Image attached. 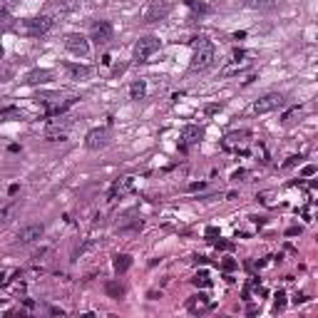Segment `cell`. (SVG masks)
<instances>
[{
  "label": "cell",
  "mask_w": 318,
  "mask_h": 318,
  "mask_svg": "<svg viewBox=\"0 0 318 318\" xmlns=\"http://www.w3.org/2000/svg\"><path fill=\"white\" fill-rule=\"evenodd\" d=\"M172 10L169 0H147L142 8V23H157L162 18H167Z\"/></svg>",
  "instance_id": "6da1fadb"
},
{
  "label": "cell",
  "mask_w": 318,
  "mask_h": 318,
  "mask_svg": "<svg viewBox=\"0 0 318 318\" xmlns=\"http://www.w3.org/2000/svg\"><path fill=\"white\" fill-rule=\"evenodd\" d=\"M216 58V50H214V45H209V42H204L197 48V53L192 55V62H189V70H194V72H199V70H206L211 62Z\"/></svg>",
  "instance_id": "7a4b0ae2"
},
{
  "label": "cell",
  "mask_w": 318,
  "mask_h": 318,
  "mask_svg": "<svg viewBox=\"0 0 318 318\" xmlns=\"http://www.w3.org/2000/svg\"><path fill=\"white\" fill-rule=\"evenodd\" d=\"M157 50H159V40H157V37H152V35H149V37H142V40H137V45H134V60H137V62H147Z\"/></svg>",
  "instance_id": "3957f363"
},
{
  "label": "cell",
  "mask_w": 318,
  "mask_h": 318,
  "mask_svg": "<svg viewBox=\"0 0 318 318\" xmlns=\"http://www.w3.org/2000/svg\"><path fill=\"white\" fill-rule=\"evenodd\" d=\"M281 105H284V97H281V95H276V92H268V95H263L261 100L254 102V112H256V115H266V112L279 110Z\"/></svg>",
  "instance_id": "277c9868"
},
{
  "label": "cell",
  "mask_w": 318,
  "mask_h": 318,
  "mask_svg": "<svg viewBox=\"0 0 318 318\" xmlns=\"http://www.w3.org/2000/svg\"><path fill=\"white\" fill-rule=\"evenodd\" d=\"M110 140V129L107 127H97V129H89L85 137V147L87 149H102Z\"/></svg>",
  "instance_id": "5b68a950"
},
{
  "label": "cell",
  "mask_w": 318,
  "mask_h": 318,
  "mask_svg": "<svg viewBox=\"0 0 318 318\" xmlns=\"http://www.w3.org/2000/svg\"><path fill=\"white\" fill-rule=\"evenodd\" d=\"M65 48H67L72 55H80V58H87V55H89V42H87V37H82V35H67V37H65Z\"/></svg>",
  "instance_id": "8992f818"
},
{
  "label": "cell",
  "mask_w": 318,
  "mask_h": 318,
  "mask_svg": "<svg viewBox=\"0 0 318 318\" xmlns=\"http://www.w3.org/2000/svg\"><path fill=\"white\" fill-rule=\"evenodd\" d=\"M50 28H53V18H48V15H42V18H30V20L23 23V30L30 32V35H45Z\"/></svg>",
  "instance_id": "52a82bcc"
},
{
  "label": "cell",
  "mask_w": 318,
  "mask_h": 318,
  "mask_svg": "<svg viewBox=\"0 0 318 318\" xmlns=\"http://www.w3.org/2000/svg\"><path fill=\"white\" fill-rule=\"evenodd\" d=\"M92 40H95L97 45H107V42L112 40V25L105 23V20L95 23V25H92Z\"/></svg>",
  "instance_id": "ba28073f"
},
{
  "label": "cell",
  "mask_w": 318,
  "mask_h": 318,
  "mask_svg": "<svg viewBox=\"0 0 318 318\" xmlns=\"http://www.w3.org/2000/svg\"><path fill=\"white\" fill-rule=\"evenodd\" d=\"M42 224H28V226H23L20 232H18V241L20 244H32V241H37V239H42Z\"/></svg>",
  "instance_id": "9c48e42d"
},
{
  "label": "cell",
  "mask_w": 318,
  "mask_h": 318,
  "mask_svg": "<svg viewBox=\"0 0 318 318\" xmlns=\"http://www.w3.org/2000/svg\"><path fill=\"white\" fill-rule=\"evenodd\" d=\"M134 189V176H119L115 184H112V192H110V199H117L122 194H129Z\"/></svg>",
  "instance_id": "30bf717a"
},
{
  "label": "cell",
  "mask_w": 318,
  "mask_h": 318,
  "mask_svg": "<svg viewBox=\"0 0 318 318\" xmlns=\"http://www.w3.org/2000/svg\"><path fill=\"white\" fill-rule=\"evenodd\" d=\"M187 308H189L192 313H206V311L211 308V303H209L206 293H197V296H192V298H189Z\"/></svg>",
  "instance_id": "8fae6325"
},
{
  "label": "cell",
  "mask_w": 318,
  "mask_h": 318,
  "mask_svg": "<svg viewBox=\"0 0 318 318\" xmlns=\"http://www.w3.org/2000/svg\"><path fill=\"white\" fill-rule=\"evenodd\" d=\"M67 134H70V129H67V124H50L48 129H45V140L48 142H65L67 140Z\"/></svg>",
  "instance_id": "7c38bea8"
},
{
  "label": "cell",
  "mask_w": 318,
  "mask_h": 318,
  "mask_svg": "<svg viewBox=\"0 0 318 318\" xmlns=\"http://www.w3.org/2000/svg\"><path fill=\"white\" fill-rule=\"evenodd\" d=\"M202 129L199 127H194V124H187L184 129H181V140L187 142V145H197L199 140H202Z\"/></svg>",
  "instance_id": "4fadbf2b"
},
{
  "label": "cell",
  "mask_w": 318,
  "mask_h": 318,
  "mask_svg": "<svg viewBox=\"0 0 318 318\" xmlns=\"http://www.w3.org/2000/svg\"><path fill=\"white\" fill-rule=\"evenodd\" d=\"M274 5H276V0H246V8H249V10H259V13L271 10Z\"/></svg>",
  "instance_id": "5bb4252c"
},
{
  "label": "cell",
  "mask_w": 318,
  "mask_h": 318,
  "mask_svg": "<svg viewBox=\"0 0 318 318\" xmlns=\"http://www.w3.org/2000/svg\"><path fill=\"white\" fill-rule=\"evenodd\" d=\"M50 70H32L28 77H25V82H30V85H35V82H45V80H50Z\"/></svg>",
  "instance_id": "9a60e30c"
},
{
  "label": "cell",
  "mask_w": 318,
  "mask_h": 318,
  "mask_svg": "<svg viewBox=\"0 0 318 318\" xmlns=\"http://www.w3.org/2000/svg\"><path fill=\"white\" fill-rule=\"evenodd\" d=\"M145 95H147L145 80H137V82H132V85H129V97H132V100H142Z\"/></svg>",
  "instance_id": "2e32d148"
},
{
  "label": "cell",
  "mask_w": 318,
  "mask_h": 318,
  "mask_svg": "<svg viewBox=\"0 0 318 318\" xmlns=\"http://www.w3.org/2000/svg\"><path fill=\"white\" fill-rule=\"evenodd\" d=\"M129 266H132V256H127V254L115 256V271H117V274H124Z\"/></svg>",
  "instance_id": "e0dca14e"
},
{
  "label": "cell",
  "mask_w": 318,
  "mask_h": 318,
  "mask_svg": "<svg viewBox=\"0 0 318 318\" xmlns=\"http://www.w3.org/2000/svg\"><path fill=\"white\" fill-rule=\"evenodd\" d=\"M67 70H70V75H72V77H77V80L89 75V70H87V67H82V65H67Z\"/></svg>",
  "instance_id": "ac0fdd59"
},
{
  "label": "cell",
  "mask_w": 318,
  "mask_h": 318,
  "mask_svg": "<svg viewBox=\"0 0 318 318\" xmlns=\"http://www.w3.org/2000/svg\"><path fill=\"white\" fill-rule=\"evenodd\" d=\"M10 117H20V112H18L15 107H5V110H0V122H8Z\"/></svg>",
  "instance_id": "d6986e66"
},
{
  "label": "cell",
  "mask_w": 318,
  "mask_h": 318,
  "mask_svg": "<svg viewBox=\"0 0 318 318\" xmlns=\"http://www.w3.org/2000/svg\"><path fill=\"white\" fill-rule=\"evenodd\" d=\"M284 306H286V293L279 291V293H276V311H281Z\"/></svg>",
  "instance_id": "ffe728a7"
},
{
  "label": "cell",
  "mask_w": 318,
  "mask_h": 318,
  "mask_svg": "<svg viewBox=\"0 0 318 318\" xmlns=\"http://www.w3.org/2000/svg\"><path fill=\"white\" fill-rule=\"evenodd\" d=\"M194 284H197V286H209V276H206V271H202V274H197Z\"/></svg>",
  "instance_id": "44dd1931"
},
{
  "label": "cell",
  "mask_w": 318,
  "mask_h": 318,
  "mask_svg": "<svg viewBox=\"0 0 318 318\" xmlns=\"http://www.w3.org/2000/svg\"><path fill=\"white\" fill-rule=\"evenodd\" d=\"M298 112H301V107H293V110H289V112L284 115V122H291V119H293V117L298 115Z\"/></svg>",
  "instance_id": "7402d4cb"
},
{
  "label": "cell",
  "mask_w": 318,
  "mask_h": 318,
  "mask_svg": "<svg viewBox=\"0 0 318 318\" xmlns=\"http://www.w3.org/2000/svg\"><path fill=\"white\" fill-rule=\"evenodd\" d=\"M301 174H303V176H313V174H316V167H313V164H306Z\"/></svg>",
  "instance_id": "603a6c76"
},
{
  "label": "cell",
  "mask_w": 318,
  "mask_h": 318,
  "mask_svg": "<svg viewBox=\"0 0 318 318\" xmlns=\"http://www.w3.org/2000/svg\"><path fill=\"white\" fill-rule=\"evenodd\" d=\"M107 291H110L112 296H122V289H119V286H115V284H110V286H107Z\"/></svg>",
  "instance_id": "cb8c5ba5"
},
{
  "label": "cell",
  "mask_w": 318,
  "mask_h": 318,
  "mask_svg": "<svg viewBox=\"0 0 318 318\" xmlns=\"http://www.w3.org/2000/svg\"><path fill=\"white\" fill-rule=\"evenodd\" d=\"M298 159H301V157H289V162H286V164H284V167H293V164H296V162H298Z\"/></svg>",
  "instance_id": "d4e9b609"
},
{
  "label": "cell",
  "mask_w": 318,
  "mask_h": 318,
  "mask_svg": "<svg viewBox=\"0 0 318 318\" xmlns=\"http://www.w3.org/2000/svg\"><path fill=\"white\" fill-rule=\"evenodd\" d=\"M8 284V274H0V286H5Z\"/></svg>",
  "instance_id": "484cf974"
},
{
  "label": "cell",
  "mask_w": 318,
  "mask_h": 318,
  "mask_svg": "<svg viewBox=\"0 0 318 318\" xmlns=\"http://www.w3.org/2000/svg\"><path fill=\"white\" fill-rule=\"evenodd\" d=\"M0 13H3V15L8 13V5H5V0H0Z\"/></svg>",
  "instance_id": "4316f807"
},
{
  "label": "cell",
  "mask_w": 318,
  "mask_h": 318,
  "mask_svg": "<svg viewBox=\"0 0 318 318\" xmlns=\"http://www.w3.org/2000/svg\"><path fill=\"white\" fill-rule=\"evenodd\" d=\"M89 3H100V0H89Z\"/></svg>",
  "instance_id": "83f0119b"
}]
</instances>
